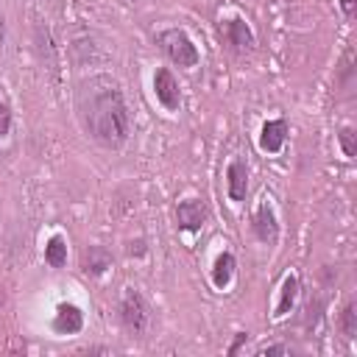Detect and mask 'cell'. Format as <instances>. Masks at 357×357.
<instances>
[{"instance_id":"3","label":"cell","mask_w":357,"mask_h":357,"mask_svg":"<svg viewBox=\"0 0 357 357\" xmlns=\"http://www.w3.org/2000/svg\"><path fill=\"white\" fill-rule=\"evenodd\" d=\"M159 47L165 50V56L178 64V67H195L198 64V47L192 45V39L178 31V28H170V31H162L159 33Z\"/></svg>"},{"instance_id":"18","label":"cell","mask_w":357,"mask_h":357,"mask_svg":"<svg viewBox=\"0 0 357 357\" xmlns=\"http://www.w3.org/2000/svg\"><path fill=\"white\" fill-rule=\"evenodd\" d=\"M259 354H287V346H276V343L273 346H262Z\"/></svg>"},{"instance_id":"2","label":"cell","mask_w":357,"mask_h":357,"mask_svg":"<svg viewBox=\"0 0 357 357\" xmlns=\"http://www.w3.org/2000/svg\"><path fill=\"white\" fill-rule=\"evenodd\" d=\"M120 321L131 335H137V337L148 335V329L153 324V315H151L148 301L137 290H126L123 293V298H120Z\"/></svg>"},{"instance_id":"19","label":"cell","mask_w":357,"mask_h":357,"mask_svg":"<svg viewBox=\"0 0 357 357\" xmlns=\"http://www.w3.org/2000/svg\"><path fill=\"white\" fill-rule=\"evenodd\" d=\"M340 8H343L346 17H354V11H357V0H340Z\"/></svg>"},{"instance_id":"21","label":"cell","mask_w":357,"mask_h":357,"mask_svg":"<svg viewBox=\"0 0 357 357\" xmlns=\"http://www.w3.org/2000/svg\"><path fill=\"white\" fill-rule=\"evenodd\" d=\"M3 42H6V22L0 17V53H3Z\"/></svg>"},{"instance_id":"10","label":"cell","mask_w":357,"mask_h":357,"mask_svg":"<svg viewBox=\"0 0 357 357\" xmlns=\"http://www.w3.org/2000/svg\"><path fill=\"white\" fill-rule=\"evenodd\" d=\"M226 178H229V198L231 201H243L245 192H248V167H245V162L234 159L229 165V170H226Z\"/></svg>"},{"instance_id":"12","label":"cell","mask_w":357,"mask_h":357,"mask_svg":"<svg viewBox=\"0 0 357 357\" xmlns=\"http://www.w3.org/2000/svg\"><path fill=\"white\" fill-rule=\"evenodd\" d=\"M296 296H298V279L296 276H284V282H282V296H279V304H276V318H282V315H287L290 310H293V304H296Z\"/></svg>"},{"instance_id":"4","label":"cell","mask_w":357,"mask_h":357,"mask_svg":"<svg viewBox=\"0 0 357 357\" xmlns=\"http://www.w3.org/2000/svg\"><path fill=\"white\" fill-rule=\"evenodd\" d=\"M153 92H156V100L167 109V112H176L181 106V89H178V81L173 78V73L167 67H159L153 73Z\"/></svg>"},{"instance_id":"20","label":"cell","mask_w":357,"mask_h":357,"mask_svg":"<svg viewBox=\"0 0 357 357\" xmlns=\"http://www.w3.org/2000/svg\"><path fill=\"white\" fill-rule=\"evenodd\" d=\"M243 343H245V332H240V335H237V340L229 346V354H237V349H240Z\"/></svg>"},{"instance_id":"13","label":"cell","mask_w":357,"mask_h":357,"mask_svg":"<svg viewBox=\"0 0 357 357\" xmlns=\"http://www.w3.org/2000/svg\"><path fill=\"white\" fill-rule=\"evenodd\" d=\"M234 276V257L229 251H223L218 259H215V268H212V282L215 287H226Z\"/></svg>"},{"instance_id":"11","label":"cell","mask_w":357,"mask_h":357,"mask_svg":"<svg viewBox=\"0 0 357 357\" xmlns=\"http://www.w3.org/2000/svg\"><path fill=\"white\" fill-rule=\"evenodd\" d=\"M109 265H112V257H109L106 248H100V245H89V251H84V271H86V273L98 276V273H103Z\"/></svg>"},{"instance_id":"9","label":"cell","mask_w":357,"mask_h":357,"mask_svg":"<svg viewBox=\"0 0 357 357\" xmlns=\"http://www.w3.org/2000/svg\"><path fill=\"white\" fill-rule=\"evenodd\" d=\"M284 137H287V123L284 120H271V123L262 126L259 148L268 151V153H279L282 145H284Z\"/></svg>"},{"instance_id":"8","label":"cell","mask_w":357,"mask_h":357,"mask_svg":"<svg viewBox=\"0 0 357 357\" xmlns=\"http://www.w3.org/2000/svg\"><path fill=\"white\" fill-rule=\"evenodd\" d=\"M84 326V312L75 304H59L56 318H53V329L59 335H75Z\"/></svg>"},{"instance_id":"6","label":"cell","mask_w":357,"mask_h":357,"mask_svg":"<svg viewBox=\"0 0 357 357\" xmlns=\"http://www.w3.org/2000/svg\"><path fill=\"white\" fill-rule=\"evenodd\" d=\"M220 33H223V39H226L229 45H234L237 50H251V47H254V33H251V28H248L240 17L226 20V22L220 25Z\"/></svg>"},{"instance_id":"16","label":"cell","mask_w":357,"mask_h":357,"mask_svg":"<svg viewBox=\"0 0 357 357\" xmlns=\"http://www.w3.org/2000/svg\"><path fill=\"white\" fill-rule=\"evenodd\" d=\"M337 139H340V148H343L346 156H357V134L351 128H343Z\"/></svg>"},{"instance_id":"17","label":"cell","mask_w":357,"mask_h":357,"mask_svg":"<svg viewBox=\"0 0 357 357\" xmlns=\"http://www.w3.org/2000/svg\"><path fill=\"white\" fill-rule=\"evenodd\" d=\"M8 128H11V112L6 103H0V139L8 134Z\"/></svg>"},{"instance_id":"5","label":"cell","mask_w":357,"mask_h":357,"mask_svg":"<svg viewBox=\"0 0 357 357\" xmlns=\"http://www.w3.org/2000/svg\"><path fill=\"white\" fill-rule=\"evenodd\" d=\"M251 231H254V237H257L259 243H268V245L276 243V237H279V223H276V215H273V209H271L268 204H262V206L251 215Z\"/></svg>"},{"instance_id":"7","label":"cell","mask_w":357,"mask_h":357,"mask_svg":"<svg viewBox=\"0 0 357 357\" xmlns=\"http://www.w3.org/2000/svg\"><path fill=\"white\" fill-rule=\"evenodd\" d=\"M176 218H178V229L198 231L206 220V206L201 201H181L178 209H176Z\"/></svg>"},{"instance_id":"15","label":"cell","mask_w":357,"mask_h":357,"mask_svg":"<svg viewBox=\"0 0 357 357\" xmlns=\"http://www.w3.org/2000/svg\"><path fill=\"white\" fill-rule=\"evenodd\" d=\"M340 329L346 337H354L357 335V312H354V304H346L343 312H340Z\"/></svg>"},{"instance_id":"14","label":"cell","mask_w":357,"mask_h":357,"mask_svg":"<svg viewBox=\"0 0 357 357\" xmlns=\"http://www.w3.org/2000/svg\"><path fill=\"white\" fill-rule=\"evenodd\" d=\"M45 259H47V265H53V268H61V265L67 262V243H64L61 234H53V237L47 240V245H45Z\"/></svg>"},{"instance_id":"1","label":"cell","mask_w":357,"mask_h":357,"mask_svg":"<svg viewBox=\"0 0 357 357\" xmlns=\"http://www.w3.org/2000/svg\"><path fill=\"white\" fill-rule=\"evenodd\" d=\"M75 112L84 131L103 148H123L128 139V109L120 84L109 75H92L78 86Z\"/></svg>"}]
</instances>
